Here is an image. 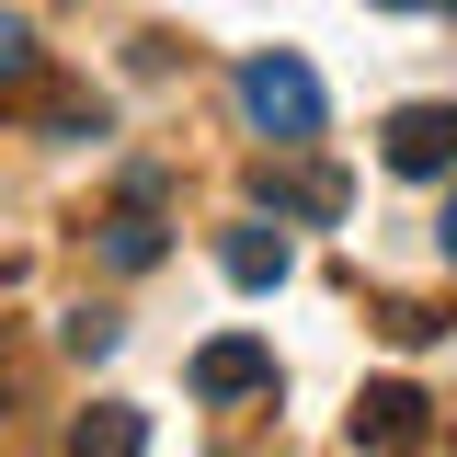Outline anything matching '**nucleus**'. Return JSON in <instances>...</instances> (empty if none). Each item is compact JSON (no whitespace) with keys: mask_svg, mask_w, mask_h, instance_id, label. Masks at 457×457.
Instances as JSON below:
<instances>
[{"mask_svg":"<svg viewBox=\"0 0 457 457\" xmlns=\"http://www.w3.org/2000/svg\"><path fill=\"white\" fill-rule=\"evenodd\" d=\"M378 332H389V343H435V332H446V320H435V309H411V297H400V309H389V320H378Z\"/></svg>","mask_w":457,"mask_h":457,"instance_id":"nucleus-10","label":"nucleus"},{"mask_svg":"<svg viewBox=\"0 0 457 457\" xmlns=\"http://www.w3.org/2000/svg\"><path fill=\"white\" fill-rule=\"evenodd\" d=\"M149 195H161V183H137V195L104 218V263H114V275H149V263H161V218H149Z\"/></svg>","mask_w":457,"mask_h":457,"instance_id":"nucleus-6","label":"nucleus"},{"mask_svg":"<svg viewBox=\"0 0 457 457\" xmlns=\"http://www.w3.org/2000/svg\"><path fill=\"white\" fill-rule=\"evenodd\" d=\"M435 240H446V263H457V195H446V218H435Z\"/></svg>","mask_w":457,"mask_h":457,"instance_id":"nucleus-11","label":"nucleus"},{"mask_svg":"<svg viewBox=\"0 0 457 457\" xmlns=\"http://www.w3.org/2000/svg\"><path fill=\"white\" fill-rule=\"evenodd\" d=\"M69 446H80V457H92V446H104V457H137V446H149V423H137L126 400H104V411H80V423H69Z\"/></svg>","mask_w":457,"mask_h":457,"instance_id":"nucleus-8","label":"nucleus"},{"mask_svg":"<svg viewBox=\"0 0 457 457\" xmlns=\"http://www.w3.org/2000/svg\"><path fill=\"white\" fill-rule=\"evenodd\" d=\"M263 206H275V218H343V171H263Z\"/></svg>","mask_w":457,"mask_h":457,"instance_id":"nucleus-7","label":"nucleus"},{"mask_svg":"<svg viewBox=\"0 0 457 457\" xmlns=\"http://www.w3.org/2000/svg\"><path fill=\"white\" fill-rule=\"evenodd\" d=\"M240 114H252V137H275V149H309L320 137V80H309V57H240Z\"/></svg>","mask_w":457,"mask_h":457,"instance_id":"nucleus-1","label":"nucleus"},{"mask_svg":"<svg viewBox=\"0 0 457 457\" xmlns=\"http://www.w3.org/2000/svg\"><path fill=\"white\" fill-rule=\"evenodd\" d=\"M12 80H35V23H23V12H0V92H12Z\"/></svg>","mask_w":457,"mask_h":457,"instance_id":"nucleus-9","label":"nucleus"},{"mask_svg":"<svg viewBox=\"0 0 457 457\" xmlns=\"http://www.w3.org/2000/svg\"><path fill=\"white\" fill-rule=\"evenodd\" d=\"M423 411H435V400L411 389V378H389V389H366V400H354V446H423V435H435Z\"/></svg>","mask_w":457,"mask_h":457,"instance_id":"nucleus-4","label":"nucleus"},{"mask_svg":"<svg viewBox=\"0 0 457 457\" xmlns=\"http://www.w3.org/2000/svg\"><path fill=\"white\" fill-rule=\"evenodd\" d=\"M378 12H423V0H378Z\"/></svg>","mask_w":457,"mask_h":457,"instance_id":"nucleus-12","label":"nucleus"},{"mask_svg":"<svg viewBox=\"0 0 457 457\" xmlns=\"http://www.w3.org/2000/svg\"><path fill=\"white\" fill-rule=\"evenodd\" d=\"M218 263H228V286L263 297V286H286V228H275V218H240V228L218 240Z\"/></svg>","mask_w":457,"mask_h":457,"instance_id":"nucleus-5","label":"nucleus"},{"mask_svg":"<svg viewBox=\"0 0 457 457\" xmlns=\"http://www.w3.org/2000/svg\"><path fill=\"white\" fill-rule=\"evenodd\" d=\"M195 389H206V400H252V389H275V343L218 332L206 354H195Z\"/></svg>","mask_w":457,"mask_h":457,"instance_id":"nucleus-3","label":"nucleus"},{"mask_svg":"<svg viewBox=\"0 0 457 457\" xmlns=\"http://www.w3.org/2000/svg\"><path fill=\"white\" fill-rule=\"evenodd\" d=\"M378 161L400 171V183H435V171H457V104H400L389 137H378Z\"/></svg>","mask_w":457,"mask_h":457,"instance_id":"nucleus-2","label":"nucleus"}]
</instances>
